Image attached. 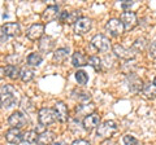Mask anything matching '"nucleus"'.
<instances>
[{"instance_id":"nucleus-26","label":"nucleus","mask_w":156,"mask_h":145,"mask_svg":"<svg viewBox=\"0 0 156 145\" xmlns=\"http://www.w3.org/2000/svg\"><path fill=\"white\" fill-rule=\"evenodd\" d=\"M4 72H5V75L8 76V78L11 79H18L20 78V69L16 66V65H7L5 67H4Z\"/></svg>"},{"instance_id":"nucleus-27","label":"nucleus","mask_w":156,"mask_h":145,"mask_svg":"<svg viewBox=\"0 0 156 145\" xmlns=\"http://www.w3.org/2000/svg\"><path fill=\"white\" fill-rule=\"evenodd\" d=\"M42 61H43V57L41 53H38V52H33L27 57V64L30 66H39L42 64Z\"/></svg>"},{"instance_id":"nucleus-22","label":"nucleus","mask_w":156,"mask_h":145,"mask_svg":"<svg viewBox=\"0 0 156 145\" xmlns=\"http://www.w3.org/2000/svg\"><path fill=\"white\" fill-rule=\"evenodd\" d=\"M55 141V133L52 131H44L38 136V145H51Z\"/></svg>"},{"instance_id":"nucleus-20","label":"nucleus","mask_w":156,"mask_h":145,"mask_svg":"<svg viewBox=\"0 0 156 145\" xmlns=\"http://www.w3.org/2000/svg\"><path fill=\"white\" fill-rule=\"evenodd\" d=\"M53 47H55V40H53V38L51 36H43L41 39V43H39V49L44 53H48L53 49Z\"/></svg>"},{"instance_id":"nucleus-30","label":"nucleus","mask_w":156,"mask_h":145,"mask_svg":"<svg viewBox=\"0 0 156 145\" xmlns=\"http://www.w3.org/2000/svg\"><path fill=\"white\" fill-rule=\"evenodd\" d=\"M87 64L94 67L96 71H100L101 70V60L98 56H91L90 59L87 60Z\"/></svg>"},{"instance_id":"nucleus-11","label":"nucleus","mask_w":156,"mask_h":145,"mask_svg":"<svg viewBox=\"0 0 156 145\" xmlns=\"http://www.w3.org/2000/svg\"><path fill=\"white\" fill-rule=\"evenodd\" d=\"M44 34V25L43 23H34L26 30V36L30 40H37L41 39Z\"/></svg>"},{"instance_id":"nucleus-2","label":"nucleus","mask_w":156,"mask_h":145,"mask_svg":"<svg viewBox=\"0 0 156 145\" xmlns=\"http://www.w3.org/2000/svg\"><path fill=\"white\" fill-rule=\"evenodd\" d=\"M116 131H117V124L115 120H105V122L99 124V127L96 130V133L101 139H109Z\"/></svg>"},{"instance_id":"nucleus-28","label":"nucleus","mask_w":156,"mask_h":145,"mask_svg":"<svg viewBox=\"0 0 156 145\" xmlns=\"http://www.w3.org/2000/svg\"><path fill=\"white\" fill-rule=\"evenodd\" d=\"M20 78L22 79V82L29 83V82H31L34 78V71L30 67H23V69L20 70Z\"/></svg>"},{"instance_id":"nucleus-17","label":"nucleus","mask_w":156,"mask_h":145,"mask_svg":"<svg viewBox=\"0 0 156 145\" xmlns=\"http://www.w3.org/2000/svg\"><path fill=\"white\" fill-rule=\"evenodd\" d=\"M23 135L21 133L18 128H9L5 132V140L9 144H18L22 141Z\"/></svg>"},{"instance_id":"nucleus-16","label":"nucleus","mask_w":156,"mask_h":145,"mask_svg":"<svg viewBox=\"0 0 156 145\" xmlns=\"http://www.w3.org/2000/svg\"><path fill=\"white\" fill-rule=\"evenodd\" d=\"M20 31H21V27L17 22H8L2 26V32L7 36H17Z\"/></svg>"},{"instance_id":"nucleus-33","label":"nucleus","mask_w":156,"mask_h":145,"mask_svg":"<svg viewBox=\"0 0 156 145\" xmlns=\"http://www.w3.org/2000/svg\"><path fill=\"white\" fill-rule=\"evenodd\" d=\"M148 56L151 59H156V40L152 42L150 44V48H148Z\"/></svg>"},{"instance_id":"nucleus-23","label":"nucleus","mask_w":156,"mask_h":145,"mask_svg":"<svg viewBox=\"0 0 156 145\" xmlns=\"http://www.w3.org/2000/svg\"><path fill=\"white\" fill-rule=\"evenodd\" d=\"M142 93L146 99L148 100H154L156 99V86L154 83H147L143 86V89H142Z\"/></svg>"},{"instance_id":"nucleus-10","label":"nucleus","mask_w":156,"mask_h":145,"mask_svg":"<svg viewBox=\"0 0 156 145\" xmlns=\"http://www.w3.org/2000/svg\"><path fill=\"white\" fill-rule=\"evenodd\" d=\"M53 110H55L56 119L58 120V122L64 123L68 120V118H69V110H68V106L62 103V101H57V103L55 104Z\"/></svg>"},{"instance_id":"nucleus-31","label":"nucleus","mask_w":156,"mask_h":145,"mask_svg":"<svg viewBox=\"0 0 156 145\" xmlns=\"http://www.w3.org/2000/svg\"><path fill=\"white\" fill-rule=\"evenodd\" d=\"M146 44H147V40L144 39V38H140V39H136L135 43L133 44V49L136 52H139V51H143V48L146 47Z\"/></svg>"},{"instance_id":"nucleus-1","label":"nucleus","mask_w":156,"mask_h":145,"mask_svg":"<svg viewBox=\"0 0 156 145\" xmlns=\"http://www.w3.org/2000/svg\"><path fill=\"white\" fill-rule=\"evenodd\" d=\"M0 96H2V100H3V106H5L7 109L12 108L17 103L16 89L11 84H4L3 87H0Z\"/></svg>"},{"instance_id":"nucleus-39","label":"nucleus","mask_w":156,"mask_h":145,"mask_svg":"<svg viewBox=\"0 0 156 145\" xmlns=\"http://www.w3.org/2000/svg\"><path fill=\"white\" fill-rule=\"evenodd\" d=\"M154 84L156 86V76H155V79H154Z\"/></svg>"},{"instance_id":"nucleus-25","label":"nucleus","mask_w":156,"mask_h":145,"mask_svg":"<svg viewBox=\"0 0 156 145\" xmlns=\"http://www.w3.org/2000/svg\"><path fill=\"white\" fill-rule=\"evenodd\" d=\"M73 97L78 101H81V103H89L91 100V93L87 92V91L76 89V91H73Z\"/></svg>"},{"instance_id":"nucleus-4","label":"nucleus","mask_w":156,"mask_h":145,"mask_svg":"<svg viewBox=\"0 0 156 145\" xmlns=\"http://www.w3.org/2000/svg\"><path fill=\"white\" fill-rule=\"evenodd\" d=\"M38 120L42 126H48L53 123L56 120V114H55V110L50 109V108H43L39 110L38 113Z\"/></svg>"},{"instance_id":"nucleus-21","label":"nucleus","mask_w":156,"mask_h":145,"mask_svg":"<svg viewBox=\"0 0 156 145\" xmlns=\"http://www.w3.org/2000/svg\"><path fill=\"white\" fill-rule=\"evenodd\" d=\"M68 55H69V48H58L53 52L52 60L55 64H62L68 59Z\"/></svg>"},{"instance_id":"nucleus-3","label":"nucleus","mask_w":156,"mask_h":145,"mask_svg":"<svg viewBox=\"0 0 156 145\" xmlns=\"http://www.w3.org/2000/svg\"><path fill=\"white\" fill-rule=\"evenodd\" d=\"M126 82H128V87H129V91L131 93H139L140 91L143 89V80L142 78H139L136 74L134 72H130L126 76Z\"/></svg>"},{"instance_id":"nucleus-14","label":"nucleus","mask_w":156,"mask_h":145,"mask_svg":"<svg viewBox=\"0 0 156 145\" xmlns=\"http://www.w3.org/2000/svg\"><path fill=\"white\" fill-rule=\"evenodd\" d=\"M81 18V12L80 11H74V12H60V16H58V20L62 23H76L78 20Z\"/></svg>"},{"instance_id":"nucleus-36","label":"nucleus","mask_w":156,"mask_h":145,"mask_svg":"<svg viewBox=\"0 0 156 145\" xmlns=\"http://www.w3.org/2000/svg\"><path fill=\"white\" fill-rule=\"evenodd\" d=\"M4 75H5V72H4V67L0 66V79H2Z\"/></svg>"},{"instance_id":"nucleus-8","label":"nucleus","mask_w":156,"mask_h":145,"mask_svg":"<svg viewBox=\"0 0 156 145\" xmlns=\"http://www.w3.org/2000/svg\"><path fill=\"white\" fill-rule=\"evenodd\" d=\"M112 49H113V53L117 57H120V59H122V60H126V61L134 60V57H135V51L133 48H125L120 44H115L112 47Z\"/></svg>"},{"instance_id":"nucleus-19","label":"nucleus","mask_w":156,"mask_h":145,"mask_svg":"<svg viewBox=\"0 0 156 145\" xmlns=\"http://www.w3.org/2000/svg\"><path fill=\"white\" fill-rule=\"evenodd\" d=\"M72 64L74 67H82L85 65H89L87 64V57L85 56V53H82L81 51H77L73 53L72 56Z\"/></svg>"},{"instance_id":"nucleus-18","label":"nucleus","mask_w":156,"mask_h":145,"mask_svg":"<svg viewBox=\"0 0 156 145\" xmlns=\"http://www.w3.org/2000/svg\"><path fill=\"white\" fill-rule=\"evenodd\" d=\"M96 106L94 104H82V105H77L76 108V113H77V117H87V115H90L95 112Z\"/></svg>"},{"instance_id":"nucleus-24","label":"nucleus","mask_w":156,"mask_h":145,"mask_svg":"<svg viewBox=\"0 0 156 145\" xmlns=\"http://www.w3.org/2000/svg\"><path fill=\"white\" fill-rule=\"evenodd\" d=\"M38 132L34 131V130H30V131H26L23 133V137H22V141L23 144H27V145H33L38 141Z\"/></svg>"},{"instance_id":"nucleus-38","label":"nucleus","mask_w":156,"mask_h":145,"mask_svg":"<svg viewBox=\"0 0 156 145\" xmlns=\"http://www.w3.org/2000/svg\"><path fill=\"white\" fill-rule=\"evenodd\" d=\"M3 106V100H2V96H0V108Z\"/></svg>"},{"instance_id":"nucleus-6","label":"nucleus","mask_w":156,"mask_h":145,"mask_svg":"<svg viewBox=\"0 0 156 145\" xmlns=\"http://www.w3.org/2000/svg\"><path fill=\"white\" fill-rule=\"evenodd\" d=\"M8 123L11 126V128H18L20 130L27 123V118L22 112H14L9 115Z\"/></svg>"},{"instance_id":"nucleus-34","label":"nucleus","mask_w":156,"mask_h":145,"mask_svg":"<svg viewBox=\"0 0 156 145\" xmlns=\"http://www.w3.org/2000/svg\"><path fill=\"white\" fill-rule=\"evenodd\" d=\"M133 4H134L133 2H128V0H125V2L121 3V8H122L125 12H128V9H129L131 5H133Z\"/></svg>"},{"instance_id":"nucleus-13","label":"nucleus","mask_w":156,"mask_h":145,"mask_svg":"<svg viewBox=\"0 0 156 145\" xmlns=\"http://www.w3.org/2000/svg\"><path fill=\"white\" fill-rule=\"evenodd\" d=\"M82 123H83V128L86 131H91V130H94V128H98L100 124V115L92 113L90 115H87Z\"/></svg>"},{"instance_id":"nucleus-37","label":"nucleus","mask_w":156,"mask_h":145,"mask_svg":"<svg viewBox=\"0 0 156 145\" xmlns=\"http://www.w3.org/2000/svg\"><path fill=\"white\" fill-rule=\"evenodd\" d=\"M51 145H66L65 143H62V141H53Z\"/></svg>"},{"instance_id":"nucleus-9","label":"nucleus","mask_w":156,"mask_h":145,"mask_svg":"<svg viewBox=\"0 0 156 145\" xmlns=\"http://www.w3.org/2000/svg\"><path fill=\"white\" fill-rule=\"evenodd\" d=\"M120 21L122 22L124 29H125L126 31L133 30V29L136 26V23H138V20H136V14L134 12H130V11L124 12L122 14H121Z\"/></svg>"},{"instance_id":"nucleus-5","label":"nucleus","mask_w":156,"mask_h":145,"mask_svg":"<svg viewBox=\"0 0 156 145\" xmlns=\"http://www.w3.org/2000/svg\"><path fill=\"white\" fill-rule=\"evenodd\" d=\"M91 44L94 46L98 51L108 52L109 48H111V40L105 35H103V34H98V35H95L94 38H92Z\"/></svg>"},{"instance_id":"nucleus-32","label":"nucleus","mask_w":156,"mask_h":145,"mask_svg":"<svg viewBox=\"0 0 156 145\" xmlns=\"http://www.w3.org/2000/svg\"><path fill=\"white\" fill-rule=\"evenodd\" d=\"M122 141L125 145H139V141L131 135H125L122 137Z\"/></svg>"},{"instance_id":"nucleus-15","label":"nucleus","mask_w":156,"mask_h":145,"mask_svg":"<svg viewBox=\"0 0 156 145\" xmlns=\"http://www.w3.org/2000/svg\"><path fill=\"white\" fill-rule=\"evenodd\" d=\"M58 16H60L58 7L51 5V7H47L46 11L42 13V20L44 22H52V21H55L56 18H58Z\"/></svg>"},{"instance_id":"nucleus-35","label":"nucleus","mask_w":156,"mask_h":145,"mask_svg":"<svg viewBox=\"0 0 156 145\" xmlns=\"http://www.w3.org/2000/svg\"><path fill=\"white\" fill-rule=\"evenodd\" d=\"M72 145H90V143L87 140H83V139H78V140H74L72 143Z\"/></svg>"},{"instance_id":"nucleus-7","label":"nucleus","mask_w":156,"mask_h":145,"mask_svg":"<svg viewBox=\"0 0 156 145\" xmlns=\"http://www.w3.org/2000/svg\"><path fill=\"white\" fill-rule=\"evenodd\" d=\"M105 30L108 31L112 36H120L125 31L124 25L119 18H112L105 23Z\"/></svg>"},{"instance_id":"nucleus-12","label":"nucleus","mask_w":156,"mask_h":145,"mask_svg":"<svg viewBox=\"0 0 156 145\" xmlns=\"http://www.w3.org/2000/svg\"><path fill=\"white\" fill-rule=\"evenodd\" d=\"M92 21L89 17H81L76 23H74V32L76 34H86L91 30Z\"/></svg>"},{"instance_id":"nucleus-29","label":"nucleus","mask_w":156,"mask_h":145,"mask_svg":"<svg viewBox=\"0 0 156 145\" xmlns=\"http://www.w3.org/2000/svg\"><path fill=\"white\" fill-rule=\"evenodd\" d=\"M76 80L78 82V84L85 86L87 82H89V75H87V72L83 70H78L76 72Z\"/></svg>"}]
</instances>
